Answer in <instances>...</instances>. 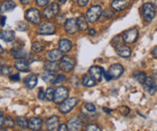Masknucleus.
<instances>
[{
    "label": "nucleus",
    "instance_id": "nucleus-1",
    "mask_svg": "<svg viewBox=\"0 0 157 131\" xmlns=\"http://www.w3.org/2000/svg\"><path fill=\"white\" fill-rule=\"evenodd\" d=\"M102 7L100 5H94L86 12V19L88 23H94L101 16Z\"/></svg>",
    "mask_w": 157,
    "mask_h": 131
},
{
    "label": "nucleus",
    "instance_id": "nucleus-2",
    "mask_svg": "<svg viewBox=\"0 0 157 131\" xmlns=\"http://www.w3.org/2000/svg\"><path fill=\"white\" fill-rule=\"evenodd\" d=\"M155 8H154V5L152 3H149V2H147L143 5L142 7V15H143V17H144L145 21L146 22H151L152 19L154 18L155 16Z\"/></svg>",
    "mask_w": 157,
    "mask_h": 131
},
{
    "label": "nucleus",
    "instance_id": "nucleus-3",
    "mask_svg": "<svg viewBox=\"0 0 157 131\" xmlns=\"http://www.w3.org/2000/svg\"><path fill=\"white\" fill-rule=\"evenodd\" d=\"M25 18L28 20L29 22L35 24V25H40V23H42V16H40V12L36 8H31L28 11H26Z\"/></svg>",
    "mask_w": 157,
    "mask_h": 131
},
{
    "label": "nucleus",
    "instance_id": "nucleus-4",
    "mask_svg": "<svg viewBox=\"0 0 157 131\" xmlns=\"http://www.w3.org/2000/svg\"><path fill=\"white\" fill-rule=\"evenodd\" d=\"M60 69H62L64 72H71L73 70L74 66H75V59L70 56H65L62 57L60 61Z\"/></svg>",
    "mask_w": 157,
    "mask_h": 131
},
{
    "label": "nucleus",
    "instance_id": "nucleus-5",
    "mask_svg": "<svg viewBox=\"0 0 157 131\" xmlns=\"http://www.w3.org/2000/svg\"><path fill=\"white\" fill-rule=\"evenodd\" d=\"M67 96H69V89L65 86H59L58 88H56L55 92H54L53 101L55 103L59 104V103H62L64 101L67 99Z\"/></svg>",
    "mask_w": 157,
    "mask_h": 131
},
{
    "label": "nucleus",
    "instance_id": "nucleus-6",
    "mask_svg": "<svg viewBox=\"0 0 157 131\" xmlns=\"http://www.w3.org/2000/svg\"><path fill=\"white\" fill-rule=\"evenodd\" d=\"M139 37V31L136 28H131L122 34V40L126 44H133Z\"/></svg>",
    "mask_w": 157,
    "mask_h": 131
},
{
    "label": "nucleus",
    "instance_id": "nucleus-7",
    "mask_svg": "<svg viewBox=\"0 0 157 131\" xmlns=\"http://www.w3.org/2000/svg\"><path fill=\"white\" fill-rule=\"evenodd\" d=\"M78 103V100L76 98H71V99H67L66 101H64L61 105L59 107V110L61 113L67 114L71 112V110L73 109V107H75Z\"/></svg>",
    "mask_w": 157,
    "mask_h": 131
},
{
    "label": "nucleus",
    "instance_id": "nucleus-8",
    "mask_svg": "<svg viewBox=\"0 0 157 131\" xmlns=\"http://www.w3.org/2000/svg\"><path fill=\"white\" fill-rule=\"evenodd\" d=\"M56 31V26L51 21H46L40 24V26L38 29V34H42V36H49V34H53Z\"/></svg>",
    "mask_w": 157,
    "mask_h": 131
},
{
    "label": "nucleus",
    "instance_id": "nucleus-9",
    "mask_svg": "<svg viewBox=\"0 0 157 131\" xmlns=\"http://www.w3.org/2000/svg\"><path fill=\"white\" fill-rule=\"evenodd\" d=\"M60 12V6L58 3H51L43 12V16L46 19H51L55 17Z\"/></svg>",
    "mask_w": 157,
    "mask_h": 131
},
{
    "label": "nucleus",
    "instance_id": "nucleus-10",
    "mask_svg": "<svg viewBox=\"0 0 157 131\" xmlns=\"http://www.w3.org/2000/svg\"><path fill=\"white\" fill-rule=\"evenodd\" d=\"M124 66L119 64V63H116L110 66V68L108 69V72L107 74L109 75V77L112 79H119L121 76L124 74Z\"/></svg>",
    "mask_w": 157,
    "mask_h": 131
},
{
    "label": "nucleus",
    "instance_id": "nucleus-11",
    "mask_svg": "<svg viewBox=\"0 0 157 131\" xmlns=\"http://www.w3.org/2000/svg\"><path fill=\"white\" fill-rule=\"evenodd\" d=\"M67 126L70 131H81L82 126H83V123H82V120L78 116H74L67 122Z\"/></svg>",
    "mask_w": 157,
    "mask_h": 131
},
{
    "label": "nucleus",
    "instance_id": "nucleus-12",
    "mask_svg": "<svg viewBox=\"0 0 157 131\" xmlns=\"http://www.w3.org/2000/svg\"><path fill=\"white\" fill-rule=\"evenodd\" d=\"M65 30L67 34H74L78 32V26L76 22V18L71 17L67 18L65 21Z\"/></svg>",
    "mask_w": 157,
    "mask_h": 131
},
{
    "label": "nucleus",
    "instance_id": "nucleus-13",
    "mask_svg": "<svg viewBox=\"0 0 157 131\" xmlns=\"http://www.w3.org/2000/svg\"><path fill=\"white\" fill-rule=\"evenodd\" d=\"M115 49H116V52L118 53V55L121 58H129L131 56V49L129 48L128 46L122 44V43H119L117 45H115Z\"/></svg>",
    "mask_w": 157,
    "mask_h": 131
},
{
    "label": "nucleus",
    "instance_id": "nucleus-14",
    "mask_svg": "<svg viewBox=\"0 0 157 131\" xmlns=\"http://www.w3.org/2000/svg\"><path fill=\"white\" fill-rule=\"evenodd\" d=\"M130 4V0H114L111 3V9L116 12L125 10Z\"/></svg>",
    "mask_w": 157,
    "mask_h": 131
},
{
    "label": "nucleus",
    "instance_id": "nucleus-15",
    "mask_svg": "<svg viewBox=\"0 0 157 131\" xmlns=\"http://www.w3.org/2000/svg\"><path fill=\"white\" fill-rule=\"evenodd\" d=\"M143 85H144L145 90L149 95H154L155 94V92L157 90V87H156V85H155L151 77H147L145 81H144V83H143Z\"/></svg>",
    "mask_w": 157,
    "mask_h": 131
},
{
    "label": "nucleus",
    "instance_id": "nucleus-16",
    "mask_svg": "<svg viewBox=\"0 0 157 131\" xmlns=\"http://www.w3.org/2000/svg\"><path fill=\"white\" fill-rule=\"evenodd\" d=\"M103 72H104L103 68H101L99 66H92L89 69V73L93 77V79L98 81L101 80V77L103 76Z\"/></svg>",
    "mask_w": 157,
    "mask_h": 131
},
{
    "label": "nucleus",
    "instance_id": "nucleus-17",
    "mask_svg": "<svg viewBox=\"0 0 157 131\" xmlns=\"http://www.w3.org/2000/svg\"><path fill=\"white\" fill-rule=\"evenodd\" d=\"M15 68L20 72H29L30 67L29 62L25 58H18L15 62Z\"/></svg>",
    "mask_w": 157,
    "mask_h": 131
},
{
    "label": "nucleus",
    "instance_id": "nucleus-18",
    "mask_svg": "<svg viewBox=\"0 0 157 131\" xmlns=\"http://www.w3.org/2000/svg\"><path fill=\"white\" fill-rule=\"evenodd\" d=\"M43 126V121L39 117H32L28 121V127L33 131H38Z\"/></svg>",
    "mask_w": 157,
    "mask_h": 131
},
{
    "label": "nucleus",
    "instance_id": "nucleus-19",
    "mask_svg": "<svg viewBox=\"0 0 157 131\" xmlns=\"http://www.w3.org/2000/svg\"><path fill=\"white\" fill-rule=\"evenodd\" d=\"M16 7H17V4L13 2V0H6V1L0 4V12L5 13L8 12H12L13 10H15Z\"/></svg>",
    "mask_w": 157,
    "mask_h": 131
},
{
    "label": "nucleus",
    "instance_id": "nucleus-20",
    "mask_svg": "<svg viewBox=\"0 0 157 131\" xmlns=\"http://www.w3.org/2000/svg\"><path fill=\"white\" fill-rule=\"evenodd\" d=\"M63 54L59 49H53L46 53V58L48 61H58L62 58Z\"/></svg>",
    "mask_w": 157,
    "mask_h": 131
},
{
    "label": "nucleus",
    "instance_id": "nucleus-21",
    "mask_svg": "<svg viewBox=\"0 0 157 131\" xmlns=\"http://www.w3.org/2000/svg\"><path fill=\"white\" fill-rule=\"evenodd\" d=\"M59 126V118L57 116H52L46 121V127L48 131H56Z\"/></svg>",
    "mask_w": 157,
    "mask_h": 131
},
{
    "label": "nucleus",
    "instance_id": "nucleus-22",
    "mask_svg": "<svg viewBox=\"0 0 157 131\" xmlns=\"http://www.w3.org/2000/svg\"><path fill=\"white\" fill-rule=\"evenodd\" d=\"M72 49V42L70 39L62 38L59 41V50L62 53H67Z\"/></svg>",
    "mask_w": 157,
    "mask_h": 131
},
{
    "label": "nucleus",
    "instance_id": "nucleus-23",
    "mask_svg": "<svg viewBox=\"0 0 157 131\" xmlns=\"http://www.w3.org/2000/svg\"><path fill=\"white\" fill-rule=\"evenodd\" d=\"M15 32L11 31V30H4V31H0V39H2L6 42H11L13 39H15Z\"/></svg>",
    "mask_w": 157,
    "mask_h": 131
},
{
    "label": "nucleus",
    "instance_id": "nucleus-24",
    "mask_svg": "<svg viewBox=\"0 0 157 131\" xmlns=\"http://www.w3.org/2000/svg\"><path fill=\"white\" fill-rule=\"evenodd\" d=\"M37 82H38V77L34 74L29 75L28 77H26L24 80V84L26 88H28V89H33L37 85Z\"/></svg>",
    "mask_w": 157,
    "mask_h": 131
},
{
    "label": "nucleus",
    "instance_id": "nucleus-25",
    "mask_svg": "<svg viewBox=\"0 0 157 131\" xmlns=\"http://www.w3.org/2000/svg\"><path fill=\"white\" fill-rule=\"evenodd\" d=\"M76 22H77V26H78V30L79 31L85 32V31L88 30V28H89V23L87 21L86 17L82 16H78L76 18Z\"/></svg>",
    "mask_w": 157,
    "mask_h": 131
},
{
    "label": "nucleus",
    "instance_id": "nucleus-26",
    "mask_svg": "<svg viewBox=\"0 0 157 131\" xmlns=\"http://www.w3.org/2000/svg\"><path fill=\"white\" fill-rule=\"evenodd\" d=\"M59 64L57 63V61H47V62L44 63V70L46 71H49L52 73H57V71L59 70Z\"/></svg>",
    "mask_w": 157,
    "mask_h": 131
},
{
    "label": "nucleus",
    "instance_id": "nucleus-27",
    "mask_svg": "<svg viewBox=\"0 0 157 131\" xmlns=\"http://www.w3.org/2000/svg\"><path fill=\"white\" fill-rule=\"evenodd\" d=\"M12 55L13 57L18 59V58H25L27 57V53L25 51H23L22 49H19V48H15V49L12 50Z\"/></svg>",
    "mask_w": 157,
    "mask_h": 131
},
{
    "label": "nucleus",
    "instance_id": "nucleus-28",
    "mask_svg": "<svg viewBox=\"0 0 157 131\" xmlns=\"http://www.w3.org/2000/svg\"><path fill=\"white\" fill-rule=\"evenodd\" d=\"M17 126L20 128H22V129L28 128V120H27L23 116L17 117Z\"/></svg>",
    "mask_w": 157,
    "mask_h": 131
},
{
    "label": "nucleus",
    "instance_id": "nucleus-29",
    "mask_svg": "<svg viewBox=\"0 0 157 131\" xmlns=\"http://www.w3.org/2000/svg\"><path fill=\"white\" fill-rule=\"evenodd\" d=\"M42 79L45 81V82H50L53 81V80L55 79V73H52L49 71L44 70L42 73Z\"/></svg>",
    "mask_w": 157,
    "mask_h": 131
},
{
    "label": "nucleus",
    "instance_id": "nucleus-30",
    "mask_svg": "<svg viewBox=\"0 0 157 131\" xmlns=\"http://www.w3.org/2000/svg\"><path fill=\"white\" fill-rule=\"evenodd\" d=\"M83 84L87 87H94L97 85V82H95V80L91 78V77H89V76H84V78H83Z\"/></svg>",
    "mask_w": 157,
    "mask_h": 131
},
{
    "label": "nucleus",
    "instance_id": "nucleus-31",
    "mask_svg": "<svg viewBox=\"0 0 157 131\" xmlns=\"http://www.w3.org/2000/svg\"><path fill=\"white\" fill-rule=\"evenodd\" d=\"M133 77H134V79H135L136 80L139 81L141 84H143V83H144L145 80H146V78H147V75H146V73H144V72L137 71V72H135V73L133 74Z\"/></svg>",
    "mask_w": 157,
    "mask_h": 131
},
{
    "label": "nucleus",
    "instance_id": "nucleus-32",
    "mask_svg": "<svg viewBox=\"0 0 157 131\" xmlns=\"http://www.w3.org/2000/svg\"><path fill=\"white\" fill-rule=\"evenodd\" d=\"M32 50L35 53H40L44 50V44L40 42V41H36L32 44Z\"/></svg>",
    "mask_w": 157,
    "mask_h": 131
},
{
    "label": "nucleus",
    "instance_id": "nucleus-33",
    "mask_svg": "<svg viewBox=\"0 0 157 131\" xmlns=\"http://www.w3.org/2000/svg\"><path fill=\"white\" fill-rule=\"evenodd\" d=\"M13 67L8 65H2L0 66V75L2 76H10L13 73Z\"/></svg>",
    "mask_w": 157,
    "mask_h": 131
},
{
    "label": "nucleus",
    "instance_id": "nucleus-34",
    "mask_svg": "<svg viewBox=\"0 0 157 131\" xmlns=\"http://www.w3.org/2000/svg\"><path fill=\"white\" fill-rule=\"evenodd\" d=\"M54 92H55V89L53 87H48L46 89L45 91V99L47 101H53V98H54Z\"/></svg>",
    "mask_w": 157,
    "mask_h": 131
},
{
    "label": "nucleus",
    "instance_id": "nucleus-35",
    "mask_svg": "<svg viewBox=\"0 0 157 131\" xmlns=\"http://www.w3.org/2000/svg\"><path fill=\"white\" fill-rule=\"evenodd\" d=\"M67 80V77L64 75V74H60L58 75L57 77H55V79L53 80V84L54 85H57V84H60V83H62V82L66 81Z\"/></svg>",
    "mask_w": 157,
    "mask_h": 131
},
{
    "label": "nucleus",
    "instance_id": "nucleus-36",
    "mask_svg": "<svg viewBox=\"0 0 157 131\" xmlns=\"http://www.w3.org/2000/svg\"><path fill=\"white\" fill-rule=\"evenodd\" d=\"M4 125L7 127H13L15 126V121H13L11 117H6L5 120H4Z\"/></svg>",
    "mask_w": 157,
    "mask_h": 131
},
{
    "label": "nucleus",
    "instance_id": "nucleus-37",
    "mask_svg": "<svg viewBox=\"0 0 157 131\" xmlns=\"http://www.w3.org/2000/svg\"><path fill=\"white\" fill-rule=\"evenodd\" d=\"M27 29H28V25L23 21H20L17 24V31L25 32V31H27Z\"/></svg>",
    "mask_w": 157,
    "mask_h": 131
},
{
    "label": "nucleus",
    "instance_id": "nucleus-38",
    "mask_svg": "<svg viewBox=\"0 0 157 131\" xmlns=\"http://www.w3.org/2000/svg\"><path fill=\"white\" fill-rule=\"evenodd\" d=\"M101 16H103V17L106 19H109L114 16V12H112L110 9H106L105 11H102Z\"/></svg>",
    "mask_w": 157,
    "mask_h": 131
},
{
    "label": "nucleus",
    "instance_id": "nucleus-39",
    "mask_svg": "<svg viewBox=\"0 0 157 131\" xmlns=\"http://www.w3.org/2000/svg\"><path fill=\"white\" fill-rule=\"evenodd\" d=\"M86 131H101V129L97 125H89L86 128Z\"/></svg>",
    "mask_w": 157,
    "mask_h": 131
},
{
    "label": "nucleus",
    "instance_id": "nucleus-40",
    "mask_svg": "<svg viewBox=\"0 0 157 131\" xmlns=\"http://www.w3.org/2000/svg\"><path fill=\"white\" fill-rule=\"evenodd\" d=\"M51 0H36V3L39 7H45L50 3Z\"/></svg>",
    "mask_w": 157,
    "mask_h": 131
},
{
    "label": "nucleus",
    "instance_id": "nucleus-41",
    "mask_svg": "<svg viewBox=\"0 0 157 131\" xmlns=\"http://www.w3.org/2000/svg\"><path fill=\"white\" fill-rule=\"evenodd\" d=\"M85 108H86V110H88L89 112H94L95 110H97L94 104H93V103H86Z\"/></svg>",
    "mask_w": 157,
    "mask_h": 131
},
{
    "label": "nucleus",
    "instance_id": "nucleus-42",
    "mask_svg": "<svg viewBox=\"0 0 157 131\" xmlns=\"http://www.w3.org/2000/svg\"><path fill=\"white\" fill-rule=\"evenodd\" d=\"M119 111L122 114V115H124V116H126L128 113H129V108L127 107V106H121L120 108H119Z\"/></svg>",
    "mask_w": 157,
    "mask_h": 131
},
{
    "label": "nucleus",
    "instance_id": "nucleus-43",
    "mask_svg": "<svg viewBox=\"0 0 157 131\" xmlns=\"http://www.w3.org/2000/svg\"><path fill=\"white\" fill-rule=\"evenodd\" d=\"M38 98L39 100H44L45 98V92L44 91V88H40L38 93Z\"/></svg>",
    "mask_w": 157,
    "mask_h": 131
},
{
    "label": "nucleus",
    "instance_id": "nucleus-44",
    "mask_svg": "<svg viewBox=\"0 0 157 131\" xmlns=\"http://www.w3.org/2000/svg\"><path fill=\"white\" fill-rule=\"evenodd\" d=\"M89 3V0H77V4L79 7H85Z\"/></svg>",
    "mask_w": 157,
    "mask_h": 131
},
{
    "label": "nucleus",
    "instance_id": "nucleus-45",
    "mask_svg": "<svg viewBox=\"0 0 157 131\" xmlns=\"http://www.w3.org/2000/svg\"><path fill=\"white\" fill-rule=\"evenodd\" d=\"M20 79L19 75L18 74H16V75H10V80H13V81H18Z\"/></svg>",
    "mask_w": 157,
    "mask_h": 131
},
{
    "label": "nucleus",
    "instance_id": "nucleus-46",
    "mask_svg": "<svg viewBox=\"0 0 157 131\" xmlns=\"http://www.w3.org/2000/svg\"><path fill=\"white\" fill-rule=\"evenodd\" d=\"M67 130L69 129H67V125H65V123L59 126V129H58V131H67Z\"/></svg>",
    "mask_w": 157,
    "mask_h": 131
},
{
    "label": "nucleus",
    "instance_id": "nucleus-47",
    "mask_svg": "<svg viewBox=\"0 0 157 131\" xmlns=\"http://www.w3.org/2000/svg\"><path fill=\"white\" fill-rule=\"evenodd\" d=\"M151 56L154 58H157V46L154 47L152 51H151Z\"/></svg>",
    "mask_w": 157,
    "mask_h": 131
},
{
    "label": "nucleus",
    "instance_id": "nucleus-48",
    "mask_svg": "<svg viewBox=\"0 0 157 131\" xmlns=\"http://www.w3.org/2000/svg\"><path fill=\"white\" fill-rule=\"evenodd\" d=\"M4 123V118H3V113L2 111L0 110V126H1Z\"/></svg>",
    "mask_w": 157,
    "mask_h": 131
},
{
    "label": "nucleus",
    "instance_id": "nucleus-49",
    "mask_svg": "<svg viewBox=\"0 0 157 131\" xmlns=\"http://www.w3.org/2000/svg\"><path fill=\"white\" fill-rule=\"evenodd\" d=\"M88 34H89V36H94V34H97V32H95L94 29H90L88 32Z\"/></svg>",
    "mask_w": 157,
    "mask_h": 131
},
{
    "label": "nucleus",
    "instance_id": "nucleus-50",
    "mask_svg": "<svg viewBox=\"0 0 157 131\" xmlns=\"http://www.w3.org/2000/svg\"><path fill=\"white\" fill-rule=\"evenodd\" d=\"M5 22H6V16H2L1 20H0V25L1 26H5Z\"/></svg>",
    "mask_w": 157,
    "mask_h": 131
},
{
    "label": "nucleus",
    "instance_id": "nucleus-51",
    "mask_svg": "<svg viewBox=\"0 0 157 131\" xmlns=\"http://www.w3.org/2000/svg\"><path fill=\"white\" fill-rule=\"evenodd\" d=\"M20 2H21L22 4H24V5H27V4H29L31 2V0H20Z\"/></svg>",
    "mask_w": 157,
    "mask_h": 131
},
{
    "label": "nucleus",
    "instance_id": "nucleus-52",
    "mask_svg": "<svg viewBox=\"0 0 157 131\" xmlns=\"http://www.w3.org/2000/svg\"><path fill=\"white\" fill-rule=\"evenodd\" d=\"M152 78V80H153V81H154V83H155V85H156V87H157V75H154L153 77H151Z\"/></svg>",
    "mask_w": 157,
    "mask_h": 131
},
{
    "label": "nucleus",
    "instance_id": "nucleus-53",
    "mask_svg": "<svg viewBox=\"0 0 157 131\" xmlns=\"http://www.w3.org/2000/svg\"><path fill=\"white\" fill-rule=\"evenodd\" d=\"M103 110H104V111H105L106 113H108V114H110V113H111V111H112V110H110V109H107L106 107H104V108H103Z\"/></svg>",
    "mask_w": 157,
    "mask_h": 131
},
{
    "label": "nucleus",
    "instance_id": "nucleus-54",
    "mask_svg": "<svg viewBox=\"0 0 157 131\" xmlns=\"http://www.w3.org/2000/svg\"><path fill=\"white\" fill-rule=\"evenodd\" d=\"M58 1V3H60V4H64V3H66L67 0H57Z\"/></svg>",
    "mask_w": 157,
    "mask_h": 131
},
{
    "label": "nucleus",
    "instance_id": "nucleus-55",
    "mask_svg": "<svg viewBox=\"0 0 157 131\" xmlns=\"http://www.w3.org/2000/svg\"><path fill=\"white\" fill-rule=\"evenodd\" d=\"M4 52V50H3V48H2V46L0 45V54H2Z\"/></svg>",
    "mask_w": 157,
    "mask_h": 131
},
{
    "label": "nucleus",
    "instance_id": "nucleus-56",
    "mask_svg": "<svg viewBox=\"0 0 157 131\" xmlns=\"http://www.w3.org/2000/svg\"><path fill=\"white\" fill-rule=\"evenodd\" d=\"M154 5L157 6V0H154Z\"/></svg>",
    "mask_w": 157,
    "mask_h": 131
},
{
    "label": "nucleus",
    "instance_id": "nucleus-57",
    "mask_svg": "<svg viewBox=\"0 0 157 131\" xmlns=\"http://www.w3.org/2000/svg\"><path fill=\"white\" fill-rule=\"evenodd\" d=\"M0 131H7V130H5V129H0Z\"/></svg>",
    "mask_w": 157,
    "mask_h": 131
},
{
    "label": "nucleus",
    "instance_id": "nucleus-58",
    "mask_svg": "<svg viewBox=\"0 0 157 131\" xmlns=\"http://www.w3.org/2000/svg\"><path fill=\"white\" fill-rule=\"evenodd\" d=\"M0 20H1V16H0Z\"/></svg>",
    "mask_w": 157,
    "mask_h": 131
}]
</instances>
